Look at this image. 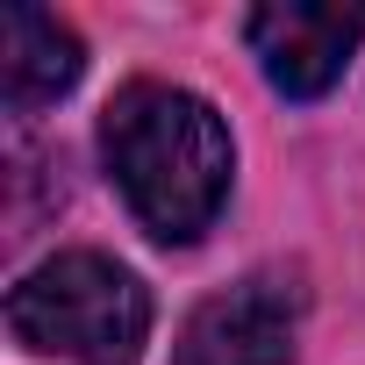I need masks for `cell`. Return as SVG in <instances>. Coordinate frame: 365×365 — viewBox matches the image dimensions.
Listing matches in <instances>:
<instances>
[{"mask_svg":"<svg viewBox=\"0 0 365 365\" xmlns=\"http://www.w3.org/2000/svg\"><path fill=\"white\" fill-rule=\"evenodd\" d=\"M86 72V43L43 15V8H8L0 15V101L15 115H36L51 101H65Z\"/></svg>","mask_w":365,"mask_h":365,"instance_id":"cell-5","label":"cell"},{"mask_svg":"<svg viewBox=\"0 0 365 365\" xmlns=\"http://www.w3.org/2000/svg\"><path fill=\"white\" fill-rule=\"evenodd\" d=\"M101 158L129 215L158 244H201L230 201V172H237L230 122L215 115V101L165 86V79H129L108 101Z\"/></svg>","mask_w":365,"mask_h":365,"instance_id":"cell-1","label":"cell"},{"mask_svg":"<svg viewBox=\"0 0 365 365\" xmlns=\"http://www.w3.org/2000/svg\"><path fill=\"white\" fill-rule=\"evenodd\" d=\"M244 43L265 65L272 93L287 101H322L351 51L365 43V8H336V0H272V8L244 15Z\"/></svg>","mask_w":365,"mask_h":365,"instance_id":"cell-4","label":"cell"},{"mask_svg":"<svg viewBox=\"0 0 365 365\" xmlns=\"http://www.w3.org/2000/svg\"><path fill=\"white\" fill-rule=\"evenodd\" d=\"M8 329L72 365H136L150 336V287L108 251H58L15 279Z\"/></svg>","mask_w":365,"mask_h":365,"instance_id":"cell-2","label":"cell"},{"mask_svg":"<svg viewBox=\"0 0 365 365\" xmlns=\"http://www.w3.org/2000/svg\"><path fill=\"white\" fill-rule=\"evenodd\" d=\"M294 336H301V279L251 272L179 322L172 365H294Z\"/></svg>","mask_w":365,"mask_h":365,"instance_id":"cell-3","label":"cell"}]
</instances>
